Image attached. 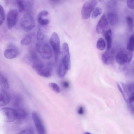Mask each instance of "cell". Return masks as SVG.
Wrapping results in <instances>:
<instances>
[{"instance_id": "obj_1", "label": "cell", "mask_w": 134, "mask_h": 134, "mask_svg": "<svg viewBox=\"0 0 134 134\" xmlns=\"http://www.w3.org/2000/svg\"><path fill=\"white\" fill-rule=\"evenodd\" d=\"M37 51L43 59H49L53 56V52L51 48L47 43L39 42L36 44Z\"/></svg>"}, {"instance_id": "obj_2", "label": "cell", "mask_w": 134, "mask_h": 134, "mask_svg": "<svg viewBox=\"0 0 134 134\" xmlns=\"http://www.w3.org/2000/svg\"><path fill=\"white\" fill-rule=\"evenodd\" d=\"M49 42L54 53L55 62H57L61 53L60 40L58 34L55 32H53Z\"/></svg>"}, {"instance_id": "obj_3", "label": "cell", "mask_w": 134, "mask_h": 134, "mask_svg": "<svg viewBox=\"0 0 134 134\" xmlns=\"http://www.w3.org/2000/svg\"><path fill=\"white\" fill-rule=\"evenodd\" d=\"M20 24L22 29L26 31H29L32 30L35 24L34 18L29 13L23 16L21 19Z\"/></svg>"}, {"instance_id": "obj_4", "label": "cell", "mask_w": 134, "mask_h": 134, "mask_svg": "<svg viewBox=\"0 0 134 134\" xmlns=\"http://www.w3.org/2000/svg\"><path fill=\"white\" fill-rule=\"evenodd\" d=\"M4 121L6 122H11L17 119L16 109L9 107H4L0 110Z\"/></svg>"}, {"instance_id": "obj_5", "label": "cell", "mask_w": 134, "mask_h": 134, "mask_svg": "<svg viewBox=\"0 0 134 134\" xmlns=\"http://www.w3.org/2000/svg\"><path fill=\"white\" fill-rule=\"evenodd\" d=\"M132 57V55L130 52L125 50H122L116 54L115 58L116 62L119 64L123 65L130 62Z\"/></svg>"}, {"instance_id": "obj_6", "label": "cell", "mask_w": 134, "mask_h": 134, "mask_svg": "<svg viewBox=\"0 0 134 134\" xmlns=\"http://www.w3.org/2000/svg\"><path fill=\"white\" fill-rule=\"evenodd\" d=\"M97 3L96 0L87 1L84 3L81 11L82 16L83 19H86L90 17Z\"/></svg>"}, {"instance_id": "obj_7", "label": "cell", "mask_w": 134, "mask_h": 134, "mask_svg": "<svg viewBox=\"0 0 134 134\" xmlns=\"http://www.w3.org/2000/svg\"><path fill=\"white\" fill-rule=\"evenodd\" d=\"M62 60L68 70L71 68V62L69 48L68 44L64 43L62 45Z\"/></svg>"}, {"instance_id": "obj_8", "label": "cell", "mask_w": 134, "mask_h": 134, "mask_svg": "<svg viewBox=\"0 0 134 134\" xmlns=\"http://www.w3.org/2000/svg\"><path fill=\"white\" fill-rule=\"evenodd\" d=\"M18 15V12L15 9H11L9 11L7 19V25L8 29H11L15 25Z\"/></svg>"}, {"instance_id": "obj_9", "label": "cell", "mask_w": 134, "mask_h": 134, "mask_svg": "<svg viewBox=\"0 0 134 134\" xmlns=\"http://www.w3.org/2000/svg\"><path fill=\"white\" fill-rule=\"evenodd\" d=\"M32 115L33 120L38 133L45 134V127L38 114L36 112L34 111L32 113Z\"/></svg>"}, {"instance_id": "obj_10", "label": "cell", "mask_w": 134, "mask_h": 134, "mask_svg": "<svg viewBox=\"0 0 134 134\" xmlns=\"http://www.w3.org/2000/svg\"><path fill=\"white\" fill-rule=\"evenodd\" d=\"M115 53L114 50L113 49L107 50L102 56V59L103 63L107 65L111 64L115 57Z\"/></svg>"}, {"instance_id": "obj_11", "label": "cell", "mask_w": 134, "mask_h": 134, "mask_svg": "<svg viewBox=\"0 0 134 134\" xmlns=\"http://www.w3.org/2000/svg\"><path fill=\"white\" fill-rule=\"evenodd\" d=\"M108 25V21L104 14L101 17L98 21L96 27V30L97 33L100 34H103Z\"/></svg>"}, {"instance_id": "obj_12", "label": "cell", "mask_w": 134, "mask_h": 134, "mask_svg": "<svg viewBox=\"0 0 134 134\" xmlns=\"http://www.w3.org/2000/svg\"><path fill=\"white\" fill-rule=\"evenodd\" d=\"M50 64H48L47 65H44L43 67L37 69L35 71L39 75L43 77L48 78L51 75L52 66Z\"/></svg>"}, {"instance_id": "obj_13", "label": "cell", "mask_w": 134, "mask_h": 134, "mask_svg": "<svg viewBox=\"0 0 134 134\" xmlns=\"http://www.w3.org/2000/svg\"><path fill=\"white\" fill-rule=\"evenodd\" d=\"M10 100L9 93L3 89L0 91V106H3L7 104Z\"/></svg>"}, {"instance_id": "obj_14", "label": "cell", "mask_w": 134, "mask_h": 134, "mask_svg": "<svg viewBox=\"0 0 134 134\" xmlns=\"http://www.w3.org/2000/svg\"><path fill=\"white\" fill-rule=\"evenodd\" d=\"M68 70L62 61L60 60L56 70V73L57 76L60 78L64 77L67 71Z\"/></svg>"}, {"instance_id": "obj_15", "label": "cell", "mask_w": 134, "mask_h": 134, "mask_svg": "<svg viewBox=\"0 0 134 134\" xmlns=\"http://www.w3.org/2000/svg\"><path fill=\"white\" fill-rule=\"evenodd\" d=\"M19 51L15 48L8 49L5 50L4 55L7 58L11 59L16 58L19 55Z\"/></svg>"}, {"instance_id": "obj_16", "label": "cell", "mask_w": 134, "mask_h": 134, "mask_svg": "<svg viewBox=\"0 0 134 134\" xmlns=\"http://www.w3.org/2000/svg\"><path fill=\"white\" fill-rule=\"evenodd\" d=\"M112 32L110 29H109L106 31L105 34V37L107 43V50L111 49L112 43Z\"/></svg>"}, {"instance_id": "obj_17", "label": "cell", "mask_w": 134, "mask_h": 134, "mask_svg": "<svg viewBox=\"0 0 134 134\" xmlns=\"http://www.w3.org/2000/svg\"><path fill=\"white\" fill-rule=\"evenodd\" d=\"M107 18L108 22L112 25H114L116 24L118 21V15L114 12L109 13L107 15Z\"/></svg>"}, {"instance_id": "obj_18", "label": "cell", "mask_w": 134, "mask_h": 134, "mask_svg": "<svg viewBox=\"0 0 134 134\" xmlns=\"http://www.w3.org/2000/svg\"><path fill=\"white\" fill-rule=\"evenodd\" d=\"M46 33L44 26H40L37 35V40L39 41L42 40L45 37Z\"/></svg>"}, {"instance_id": "obj_19", "label": "cell", "mask_w": 134, "mask_h": 134, "mask_svg": "<svg viewBox=\"0 0 134 134\" xmlns=\"http://www.w3.org/2000/svg\"><path fill=\"white\" fill-rule=\"evenodd\" d=\"M0 85L3 89L8 88L9 85L7 79L2 74H0Z\"/></svg>"}, {"instance_id": "obj_20", "label": "cell", "mask_w": 134, "mask_h": 134, "mask_svg": "<svg viewBox=\"0 0 134 134\" xmlns=\"http://www.w3.org/2000/svg\"><path fill=\"white\" fill-rule=\"evenodd\" d=\"M127 49L129 51H134V33L130 37L127 43Z\"/></svg>"}, {"instance_id": "obj_21", "label": "cell", "mask_w": 134, "mask_h": 134, "mask_svg": "<svg viewBox=\"0 0 134 134\" xmlns=\"http://www.w3.org/2000/svg\"><path fill=\"white\" fill-rule=\"evenodd\" d=\"M16 109L17 114V119H23L26 117L27 113L25 110L19 108Z\"/></svg>"}, {"instance_id": "obj_22", "label": "cell", "mask_w": 134, "mask_h": 134, "mask_svg": "<svg viewBox=\"0 0 134 134\" xmlns=\"http://www.w3.org/2000/svg\"><path fill=\"white\" fill-rule=\"evenodd\" d=\"M22 100V98L21 96L19 95L16 96L13 99V104L14 107L18 108L21 105Z\"/></svg>"}, {"instance_id": "obj_23", "label": "cell", "mask_w": 134, "mask_h": 134, "mask_svg": "<svg viewBox=\"0 0 134 134\" xmlns=\"http://www.w3.org/2000/svg\"><path fill=\"white\" fill-rule=\"evenodd\" d=\"M24 3L25 9L28 12L31 10L32 8L34 0H23Z\"/></svg>"}, {"instance_id": "obj_24", "label": "cell", "mask_w": 134, "mask_h": 134, "mask_svg": "<svg viewBox=\"0 0 134 134\" xmlns=\"http://www.w3.org/2000/svg\"><path fill=\"white\" fill-rule=\"evenodd\" d=\"M105 43L103 39L102 38H99L97 42V48L99 50L102 51L105 49Z\"/></svg>"}, {"instance_id": "obj_25", "label": "cell", "mask_w": 134, "mask_h": 134, "mask_svg": "<svg viewBox=\"0 0 134 134\" xmlns=\"http://www.w3.org/2000/svg\"><path fill=\"white\" fill-rule=\"evenodd\" d=\"M32 37L30 35H27L24 37L21 41V43L23 45L30 44L32 41Z\"/></svg>"}, {"instance_id": "obj_26", "label": "cell", "mask_w": 134, "mask_h": 134, "mask_svg": "<svg viewBox=\"0 0 134 134\" xmlns=\"http://www.w3.org/2000/svg\"><path fill=\"white\" fill-rule=\"evenodd\" d=\"M37 20L40 26H45L47 25L49 23V20L48 19L37 17Z\"/></svg>"}, {"instance_id": "obj_27", "label": "cell", "mask_w": 134, "mask_h": 134, "mask_svg": "<svg viewBox=\"0 0 134 134\" xmlns=\"http://www.w3.org/2000/svg\"><path fill=\"white\" fill-rule=\"evenodd\" d=\"M102 13V10L99 7L95 8L91 15L92 18H95L100 15Z\"/></svg>"}, {"instance_id": "obj_28", "label": "cell", "mask_w": 134, "mask_h": 134, "mask_svg": "<svg viewBox=\"0 0 134 134\" xmlns=\"http://www.w3.org/2000/svg\"><path fill=\"white\" fill-rule=\"evenodd\" d=\"M49 87L56 93H58L60 92V88L57 84L54 82H51L49 84Z\"/></svg>"}, {"instance_id": "obj_29", "label": "cell", "mask_w": 134, "mask_h": 134, "mask_svg": "<svg viewBox=\"0 0 134 134\" xmlns=\"http://www.w3.org/2000/svg\"><path fill=\"white\" fill-rule=\"evenodd\" d=\"M19 11H23L25 9V7L23 0H15Z\"/></svg>"}, {"instance_id": "obj_30", "label": "cell", "mask_w": 134, "mask_h": 134, "mask_svg": "<svg viewBox=\"0 0 134 134\" xmlns=\"http://www.w3.org/2000/svg\"><path fill=\"white\" fill-rule=\"evenodd\" d=\"M126 20L129 29L132 30L134 27V23L133 19L131 17L128 16L126 17Z\"/></svg>"}, {"instance_id": "obj_31", "label": "cell", "mask_w": 134, "mask_h": 134, "mask_svg": "<svg viewBox=\"0 0 134 134\" xmlns=\"http://www.w3.org/2000/svg\"><path fill=\"white\" fill-rule=\"evenodd\" d=\"M0 25H1L3 23L5 19V13L2 7L0 6Z\"/></svg>"}, {"instance_id": "obj_32", "label": "cell", "mask_w": 134, "mask_h": 134, "mask_svg": "<svg viewBox=\"0 0 134 134\" xmlns=\"http://www.w3.org/2000/svg\"><path fill=\"white\" fill-rule=\"evenodd\" d=\"M127 90L130 95L134 93V83L129 84L127 87Z\"/></svg>"}, {"instance_id": "obj_33", "label": "cell", "mask_w": 134, "mask_h": 134, "mask_svg": "<svg viewBox=\"0 0 134 134\" xmlns=\"http://www.w3.org/2000/svg\"><path fill=\"white\" fill-rule=\"evenodd\" d=\"M20 134H33L34 131L33 130L30 128H27L23 130L20 133Z\"/></svg>"}, {"instance_id": "obj_34", "label": "cell", "mask_w": 134, "mask_h": 134, "mask_svg": "<svg viewBox=\"0 0 134 134\" xmlns=\"http://www.w3.org/2000/svg\"><path fill=\"white\" fill-rule=\"evenodd\" d=\"M49 14L48 12L46 10H42L38 13L37 17L43 18L47 16Z\"/></svg>"}, {"instance_id": "obj_35", "label": "cell", "mask_w": 134, "mask_h": 134, "mask_svg": "<svg viewBox=\"0 0 134 134\" xmlns=\"http://www.w3.org/2000/svg\"><path fill=\"white\" fill-rule=\"evenodd\" d=\"M127 4L129 8L134 9V0H127Z\"/></svg>"}, {"instance_id": "obj_36", "label": "cell", "mask_w": 134, "mask_h": 134, "mask_svg": "<svg viewBox=\"0 0 134 134\" xmlns=\"http://www.w3.org/2000/svg\"><path fill=\"white\" fill-rule=\"evenodd\" d=\"M116 84L118 88L119 91H120V92L122 94L124 100L125 101L126 100V98L125 96L122 89V88L120 86L118 83H117Z\"/></svg>"}, {"instance_id": "obj_37", "label": "cell", "mask_w": 134, "mask_h": 134, "mask_svg": "<svg viewBox=\"0 0 134 134\" xmlns=\"http://www.w3.org/2000/svg\"><path fill=\"white\" fill-rule=\"evenodd\" d=\"M78 113L80 115H82L84 112L83 108L82 106H80L79 108L77 111Z\"/></svg>"}, {"instance_id": "obj_38", "label": "cell", "mask_w": 134, "mask_h": 134, "mask_svg": "<svg viewBox=\"0 0 134 134\" xmlns=\"http://www.w3.org/2000/svg\"><path fill=\"white\" fill-rule=\"evenodd\" d=\"M62 0H49L51 3L53 5L59 4Z\"/></svg>"}, {"instance_id": "obj_39", "label": "cell", "mask_w": 134, "mask_h": 134, "mask_svg": "<svg viewBox=\"0 0 134 134\" xmlns=\"http://www.w3.org/2000/svg\"><path fill=\"white\" fill-rule=\"evenodd\" d=\"M129 100L130 102H132L134 101V93L130 95Z\"/></svg>"}, {"instance_id": "obj_40", "label": "cell", "mask_w": 134, "mask_h": 134, "mask_svg": "<svg viewBox=\"0 0 134 134\" xmlns=\"http://www.w3.org/2000/svg\"><path fill=\"white\" fill-rule=\"evenodd\" d=\"M62 85L64 87L67 88L69 86V84L67 81H64L62 83Z\"/></svg>"}, {"instance_id": "obj_41", "label": "cell", "mask_w": 134, "mask_h": 134, "mask_svg": "<svg viewBox=\"0 0 134 134\" xmlns=\"http://www.w3.org/2000/svg\"><path fill=\"white\" fill-rule=\"evenodd\" d=\"M133 72L134 73V68H133Z\"/></svg>"}]
</instances>
